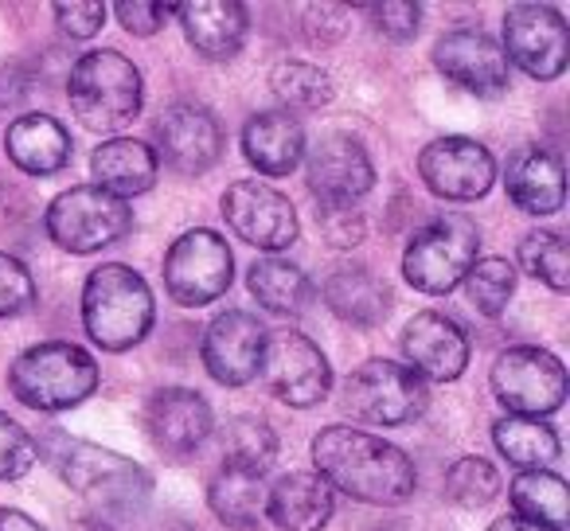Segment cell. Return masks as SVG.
I'll return each instance as SVG.
<instances>
[{"label":"cell","mask_w":570,"mask_h":531,"mask_svg":"<svg viewBox=\"0 0 570 531\" xmlns=\"http://www.w3.org/2000/svg\"><path fill=\"white\" fill-rule=\"evenodd\" d=\"M520 266L554 294L570 289V246L554 230H528L520 238Z\"/></svg>","instance_id":"34"},{"label":"cell","mask_w":570,"mask_h":531,"mask_svg":"<svg viewBox=\"0 0 570 531\" xmlns=\"http://www.w3.org/2000/svg\"><path fill=\"white\" fill-rule=\"evenodd\" d=\"M235 278V254L215 230H184L165 254V289L176 305L199 309L219 302Z\"/></svg>","instance_id":"9"},{"label":"cell","mask_w":570,"mask_h":531,"mask_svg":"<svg viewBox=\"0 0 570 531\" xmlns=\"http://www.w3.org/2000/svg\"><path fill=\"white\" fill-rule=\"evenodd\" d=\"M36 305L32 271L12 254L0 250V317H20Z\"/></svg>","instance_id":"39"},{"label":"cell","mask_w":570,"mask_h":531,"mask_svg":"<svg viewBox=\"0 0 570 531\" xmlns=\"http://www.w3.org/2000/svg\"><path fill=\"white\" fill-rule=\"evenodd\" d=\"M176 17L188 36V43L212 63L235 59L250 32V17L238 0H196V4H176Z\"/></svg>","instance_id":"22"},{"label":"cell","mask_w":570,"mask_h":531,"mask_svg":"<svg viewBox=\"0 0 570 531\" xmlns=\"http://www.w3.org/2000/svg\"><path fill=\"white\" fill-rule=\"evenodd\" d=\"M145 430L149 442L157 445L165 458H191L199 445L212 437L215 419L212 406L199 391L191 387H160L145 406Z\"/></svg>","instance_id":"19"},{"label":"cell","mask_w":570,"mask_h":531,"mask_svg":"<svg viewBox=\"0 0 570 531\" xmlns=\"http://www.w3.org/2000/svg\"><path fill=\"white\" fill-rule=\"evenodd\" d=\"M500 51L531 79H559L570 63L567 20L547 4H512L504 12V48Z\"/></svg>","instance_id":"12"},{"label":"cell","mask_w":570,"mask_h":531,"mask_svg":"<svg viewBox=\"0 0 570 531\" xmlns=\"http://www.w3.org/2000/svg\"><path fill=\"white\" fill-rule=\"evenodd\" d=\"M333 512V489L317 473H285L266 489V515L277 531H321Z\"/></svg>","instance_id":"23"},{"label":"cell","mask_w":570,"mask_h":531,"mask_svg":"<svg viewBox=\"0 0 570 531\" xmlns=\"http://www.w3.org/2000/svg\"><path fill=\"white\" fill-rule=\"evenodd\" d=\"M492 395L520 419H543L567 403V367L554 352L520 344L492 364Z\"/></svg>","instance_id":"10"},{"label":"cell","mask_w":570,"mask_h":531,"mask_svg":"<svg viewBox=\"0 0 570 531\" xmlns=\"http://www.w3.org/2000/svg\"><path fill=\"white\" fill-rule=\"evenodd\" d=\"M9 160L28 176H56L71 165V134L51 114H20L4 134Z\"/></svg>","instance_id":"24"},{"label":"cell","mask_w":570,"mask_h":531,"mask_svg":"<svg viewBox=\"0 0 570 531\" xmlns=\"http://www.w3.org/2000/svg\"><path fill=\"white\" fill-rule=\"evenodd\" d=\"M305 32H309L313 43H336L348 28V9L341 4H309L305 9Z\"/></svg>","instance_id":"43"},{"label":"cell","mask_w":570,"mask_h":531,"mask_svg":"<svg viewBox=\"0 0 570 531\" xmlns=\"http://www.w3.org/2000/svg\"><path fill=\"white\" fill-rule=\"evenodd\" d=\"M465 294L476 313L500 317L508 309V297L515 294V271L504 258H476L465 274Z\"/></svg>","instance_id":"35"},{"label":"cell","mask_w":570,"mask_h":531,"mask_svg":"<svg viewBox=\"0 0 570 531\" xmlns=\"http://www.w3.org/2000/svg\"><path fill=\"white\" fill-rule=\"evenodd\" d=\"M121 28L129 36H157L168 17H176V4H149V0H121L114 4Z\"/></svg>","instance_id":"42"},{"label":"cell","mask_w":570,"mask_h":531,"mask_svg":"<svg viewBox=\"0 0 570 531\" xmlns=\"http://www.w3.org/2000/svg\"><path fill=\"white\" fill-rule=\"evenodd\" d=\"M243 153L262 176H289L305 157V129L294 114L262 110L243 126Z\"/></svg>","instance_id":"25"},{"label":"cell","mask_w":570,"mask_h":531,"mask_svg":"<svg viewBox=\"0 0 570 531\" xmlns=\"http://www.w3.org/2000/svg\"><path fill=\"white\" fill-rule=\"evenodd\" d=\"M481 250V230L469 215L445 212L434 215L426 227L411 235L403 250V278L411 282L419 294L442 297L450 294L458 282H465L469 266L476 262Z\"/></svg>","instance_id":"6"},{"label":"cell","mask_w":570,"mask_h":531,"mask_svg":"<svg viewBox=\"0 0 570 531\" xmlns=\"http://www.w3.org/2000/svg\"><path fill=\"white\" fill-rule=\"evenodd\" d=\"M372 531H411L406 523H399V520H391V523H380V528H372Z\"/></svg>","instance_id":"47"},{"label":"cell","mask_w":570,"mask_h":531,"mask_svg":"<svg viewBox=\"0 0 570 531\" xmlns=\"http://www.w3.org/2000/svg\"><path fill=\"white\" fill-rule=\"evenodd\" d=\"M325 305L356 328H375L391 313V289L367 266H336L321 286Z\"/></svg>","instance_id":"26"},{"label":"cell","mask_w":570,"mask_h":531,"mask_svg":"<svg viewBox=\"0 0 570 531\" xmlns=\"http://www.w3.org/2000/svg\"><path fill=\"white\" fill-rule=\"evenodd\" d=\"M36 461H40L36 437L17 419L0 411V481H17V476L32 473Z\"/></svg>","instance_id":"37"},{"label":"cell","mask_w":570,"mask_h":531,"mask_svg":"<svg viewBox=\"0 0 570 531\" xmlns=\"http://www.w3.org/2000/svg\"><path fill=\"white\" fill-rule=\"evenodd\" d=\"M445 496L458 508L476 512L500 496V473L484 458H458L445 469Z\"/></svg>","instance_id":"36"},{"label":"cell","mask_w":570,"mask_h":531,"mask_svg":"<svg viewBox=\"0 0 570 531\" xmlns=\"http://www.w3.org/2000/svg\"><path fill=\"white\" fill-rule=\"evenodd\" d=\"M492 442L523 473H535V469L551 465L559 458V434L539 419H500L492 426Z\"/></svg>","instance_id":"32"},{"label":"cell","mask_w":570,"mask_h":531,"mask_svg":"<svg viewBox=\"0 0 570 531\" xmlns=\"http://www.w3.org/2000/svg\"><path fill=\"white\" fill-rule=\"evenodd\" d=\"M250 294L258 297V305L274 317H302L313 305V282L302 266L285 258H258L250 266V278H246Z\"/></svg>","instance_id":"28"},{"label":"cell","mask_w":570,"mask_h":531,"mask_svg":"<svg viewBox=\"0 0 570 531\" xmlns=\"http://www.w3.org/2000/svg\"><path fill=\"white\" fill-rule=\"evenodd\" d=\"M28 95H32V75H24V67H0V110L20 106Z\"/></svg>","instance_id":"44"},{"label":"cell","mask_w":570,"mask_h":531,"mask_svg":"<svg viewBox=\"0 0 570 531\" xmlns=\"http://www.w3.org/2000/svg\"><path fill=\"white\" fill-rule=\"evenodd\" d=\"M9 391L43 414L71 411L98 391V364L87 348L67 341L32 344L9 367Z\"/></svg>","instance_id":"4"},{"label":"cell","mask_w":570,"mask_h":531,"mask_svg":"<svg viewBox=\"0 0 570 531\" xmlns=\"http://www.w3.org/2000/svg\"><path fill=\"white\" fill-rule=\"evenodd\" d=\"M317 227L333 250H352L367 235V219L356 204H317Z\"/></svg>","instance_id":"38"},{"label":"cell","mask_w":570,"mask_h":531,"mask_svg":"<svg viewBox=\"0 0 570 531\" xmlns=\"http://www.w3.org/2000/svg\"><path fill=\"white\" fill-rule=\"evenodd\" d=\"M157 153L145 141L134 137H114L102 141L90 157V173H95V188L110 191V196H141L157 184Z\"/></svg>","instance_id":"27"},{"label":"cell","mask_w":570,"mask_h":531,"mask_svg":"<svg viewBox=\"0 0 570 531\" xmlns=\"http://www.w3.org/2000/svg\"><path fill=\"white\" fill-rule=\"evenodd\" d=\"M157 321L149 282L126 262H106L82 286V328L102 352H129L149 336Z\"/></svg>","instance_id":"3"},{"label":"cell","mask_w":570,"mask_h":531,"mask_svg":"<svg viewBox=\"0 0 570 531\" xmlns=\"http://www.w3.org/2000/svg\"><path fill=\"white\" fill-rule=\"evenodd\" d=\"M266 348V328L254 313L227 309L204 328L199 356L215 383L223 387H246L258 375V360Z\"/></svg>","instance_id":"16"},{"label":"cell","mask_w":570,"mask_h":531,"mask_svg":"<svg viewBox=\"0 0 570 531\" xmlns=\"http://www.w3.org/2000/svg\"><path fill=\"white\" fill-rule=\"evenodd\" d=\"M313 465L328 489L348 492L360 504L399 508L414 496L419 473L399 445L356 426H328L313 437Z\"/></svg>","instance_id":"1"},{"label":"cell","mask_w":570,"mask_h":531,"mask_svg":"<svg viewBox=\"0 0 570 531\" xmlns=\"http://www.w3.org/2000/svg\"><path fill=\"white\" fill-rule=\"evenodd\" d=\"M219 445H223V465L258 476H266V469L277 458V434L258 414H235V419H227Z\"/></svg>","instance_id":"31"},{"label":"cell","mask_w":570,"mask_h":531,"mask_svg":"<svg viewBox=\"0 0 570 531\" xmlns=\"http://www.w3.org/2000/svg\"><path fill=\"white\" fill-rule=\"evenodd\" d=\"M419 176L434 196L453 204H473L489 196L497 180V160L473 137H438L419 153Z\"/></svg>","instance_id":"13"},{"label":"cell","mask_w":570,"mask_h":531,"mask_svg":"<svg viewBox=\"0 0 570 531\" xmlns=\"http://www.w3.org/2000/svg\"><path fill=\"white\" fill-rule=\"evenodd\" d=\"M372 24L375 32H383L387 40L395 43H406L419 36V24H422V9L411 4V0H387V4H372Z\"/></svg>","instance_id":"40"},{"label":"cell","mask_w":570,"mask_h":531,"mask_svg":"<svg viewBox=\"0 0 570 531\" xmlns=\"http://www.w3.org/2000/svg\"><path fill=\"white\" fill-rule=\"evenodd\" d=\"M434 67L476 98H500L508 90V59L481 28H458L434 43Z\"/></svg>","instance_id":"17"},{"label":"cell","mask_w":570,"mask_h":531,"mask_svg":"<svg viewBox=\"0 0 570 531\" xmlns=\"http://www.w3.org/2000/svg\"><path fill=\"white\" fill-rule=\"evenodd\" d=\"M489 531H554V528H543V523L520 520V515H500V520L489 523Z\"/></svg>","instance_id":"46"},{"label":"cell","mask_w":570,"mask_h":531,"mask_svg":"<svg viewBox=\"0 0 570 531\" xmlns=\"http://www.w3.org/2000/svg\"><path fill=\"white\" fill-rule=\"evenodd\" d=\"M207 504L219 515V523L238 531H254L266 512V484L258 473H243V469H227L212 476L207 484Z\"/></svg>","instance_id":"29"},{"label":"cell","mask_w":570,"mask_h":531,"mask_svg":"<svg viewBox=\"0 0 570 531\" xmlns=\"http://www.w3.org/2000/svg\"><path fill=\"white\" fill-rule=\"evenodd\" d=\"M56 20H59V28H63V36H71V40H90V36H98L102 32V24H106V4L102 0H59L56 9Z\"/></svg>","instance_id":"41"},{"label":"cell","mask_w":570,"mask_h":531,"mask_svg":"<svg viewBox=\"0 0 570 531\" xmlns=\"http://www.w3.org/2000/svg\"><path fill=\"white\" fill-rule=\"evenodd\" d=\"M508 496H512V508L520 520L543 523V528L562 531L570 520V492L567 481L547 469H535V473H520L512 484H508Z\"/></svg>","instance_id":"30"},{"label":"cell","mask_w":570,"mask_h":531,"mask_svg":"<svg viewBox=\"0 0 570 531\" xmlns=\"http://www.w3.org/2000/svg\"><path fill=\"white\" fill-rule=\"evenodd\" d=\"M504 188L520 212L554 215L562 207V199H567L562 160L543 145H520L504 165Z\"/></svg>","instance_id":"21"},{"label":"cell","mask_w":570,"mask_h":531,"mask_svg":"<svg viewBox=\"0 0 570 531\" xmlns=\"http://www.w3.org/2000/svg\"><path fill=\"white\" fill-rule=\"evenodd\" d=\"M403 352L411 360V372L426 375V380L438 383H450L458 380L461 372L469 367V341L450 317L442 313L426 309V313H414L403 328Z\"/></svg>","instance_id":"20"},{"label":"cell","mask_w":570,"mask_h":531,"mask_svg":"<svg viewBox=\"0 0 570 531\" xmlns=\"http://www.w3.org/2000/svg\"><path fill=\"white\" fill-rule=\"evenodd\" d=\"M223 219L243 243L258 250H285L297 243V212L289 196L258 180H235L223 191Z\"/></svg>","instance_id":"14"},{"label":"cell","mask_w":570,"mask_h":531,"mask_svg":"<svg viewBox=\"0 0 570 531\" xmlns=\"http://www.w3.org/2000/svg\"><path fill=\"white\" fill-rule=\"evenodd\" d=\"M0 531H48L20 508H0Z\"/></svg>","instance_id":"45"},{"label":"cell","mask_w":570,"mask_h":531,"mask_svg":"<svg viewBox=\"0 0 570 531\" xmlns=\"http://www.w3.org/2000/svg\"><path fill=\"white\" fill-rule=\"evenodd\" d=\"M67 98L82 126L114 134L141 110V71L121 51H87L67 75Z\"/></svg>","instance_id":"5"},{"label":"cell","mask_w":570,"mask_h":531,"mask_svg":"<svg viewBox=\"0 0 570 531\" xmlns=\"http://www.w3.org/2000/svg\"><path fill=\"white\" fill-rule=\"evenodd\" d=\"M36 450L51 461L59 476L95 508V515L102 523L134 520L145 504H149L153 476L145 473L137 461L121 458L114 450H102L95 442H82V437H67L59 430L36 442Z\"/></svg>","instance_id":"2"},{"label":"cell","mask_w":570,"mask_h":531,"mask_svg":"<svg viewBox=\"0 0 570 531\" xmlns=\"http://www.w3.org/2000/svg\"><path fill=\"white\" fill-rule=\"evenodd\" d=\"M258 375L266 380L269 395L285 406H317L333 391V364L305 333H266V348L258 360Z\"/></svg>","instance_id":"11"},{"label":"cell","mask_w":570,"mask_h":531,"mask_svg":"<svg viewBox=\"0 0 570 531\" xmlns=\"http://www.w3.org/2000/svg\"><path fill=\"white\" fill-rule=\"evenodd\" d=\"M305 184L321 204H356L375 188V165L367 149L348 134H328L313 145Z\"/></svg>","instance_id":"18"},{"label":"cell","mask_w":570,"mask_h":531,"mask_svg":"<svg viewBox=\"0 0 570 531\" xmlns=\"http://www.w3.org/2000/svg\"><path fill=\"white\" fill-rule=\"evenodd\" d=\"M269 87H274V95L282 98L285 114L321 110V106H328L336 95L328 71H321V67H313V63H302V59H285V63H277L274 75H269Z\"/></svg>","instance_id":"33"},{"label":"cell","mask_w":570,"mask_h":531,"mask_svg":"<svg viewBox=\"0 0 570 531\" xmlns=\"http://www.w3.org/2000/svg\"><path fill=\"white\" fill-rule=\"evenodd\" d=\"M153 141L173 173L204 176L223 153V126L204 106L176 102L153 121Z\"/></svg>","instance_id":"15"},{"label":"cell","mask_w":570,"mask_h":531,"mask_svg":"<svg viewBox=\"0 0 570 531\" xmlns=\"http://www.w3.org/2000/svg\"><path fill=\"white\" fill-rule=\"evenodd\" d=\"M43 230L59 250L95 254L134 230V207L95 184L59 191L43 212Z\"/></svg>","instance_id":"7"},{"label":"cell","mask_w":570,"mask_h":531,"mask_svg":"<svg viewBox=\"0 0 570 531\" xmlns=\"http://www.w3.org/2000/svg\"><path fill=\"white\" fill-rule=\"evenodd\" d=\"M430 406L426 380L395 360H364L344 380V411L367 426H411Z\"/></svg>","instance_id":"8"}]
</instances>
